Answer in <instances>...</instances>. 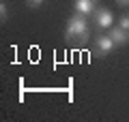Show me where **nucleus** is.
<instances>
[{
	"instance_id": "obj_5",
	"label": "nucleus",
	"mask_w": 129,
	"mask_h": 122,
	"mask_svg": "<svg viewBox=\"0 0 129 122\" xmlns=\"http://www.w3.org/2000/svg\"><path fill=\"white\" fill-rule=\"evenodd\" d=\"M108 34L114 39V43H116V47H123V45H129V30H125V28H120V26H112L110 28V32Z\"/></svg>"
},
{
	"instance_id": "obj_2",
	"label": "nucleus",
	"mask_w": 129,
	"mask_h": 122,
	"mask_svg": "<svg viewBox=\"0 0 129 122\" xmlns=\"http://www.w3.org/2000/svg\"><path fill=\"white\" fill-rule=\"evenodd\" d=\"M114 49H116V43L110 34H103V36H97L95 39V56L97 58H106Z\"/></svg>"
},
{
	"instance_id": "obj_6",
	"label": "nucleus",
	"mask_w": 129,
	"mask_h": 122,
	"mask_svg": "<svg viewBox=\"0 0 129 122\" xmlns=\"http://www.w3.org/2000/svg\"><path fill=\"white\" fill-rule=\"evenodd\" d=\"M7 19H9V7H7L5 0H2V2H0V22L5 24Z\"/></svg>"
},
{
	"instance_id": "obj_7",
	"label": "nucleus",
	"mask_w": 129,
	"mask_h": 122,
	"mask_svg": "<svg viewBox=\"0 0 129 122\" xmlns=\"http://www.w3.org/2000/svg\"><path fill=\"white\" fill-rule=\"evenodd\" d=\"M45 0H26V5L30 7V9H37V7H41Z\"/></svg>"
},
{
	"instance_id": "obj_9",
	"label": "nucleus",
	"mask_w": 129,
	"mask_h": 122,
	"mask_svg": "<svg viewBox=\"0 0 129 122\" xmlns=\"http://www.w3.org/2000/svg\"><path fill=\"white\" fill-rule=\"evenodd\" d=\"M118 5H125V7H129V0H116Z\"/></svg>"
},
{
	"instance_id": "obj_4",
	"label": "nucleus",
	"mask_w": 129,
	"mask_h": 122,
	"mask_svg": "<svg viewBox=\"0 0 129 122\" xmlns=\"http://www.w3.org/2000/svg\"><path fill=\"white\" fill-rule=\"evenodd\" d=\"M97 11V0H73V13L88 17Z\"/></svg>"
},
{
	"instance_id": "obj_1",
	"label": "nucleus",
	"mask_w": 129,
	"mask_h": 122,
	"mask_svg": "<svg viewBox=\"0 0 129 122\" xmlns=\"http://www.w3.org/2000/svg\"><path fill=\"white\" fill-rule=\"evenodd\" d=\"M64 39L67 41H78V43H84L88 39V22L84 15H71L69 22H67V28H64Z\"/></svg>"
},
{
	"instance_id": "obj_3",
	"label": "nucleus",
	"mask_w": 129,
	"mask_h": 122,
	"mask_svg": "<svg viewBox=\"0 0 129 122\" xmlns=\"http://www.w3.org/2000/svg\"><path fill=\"white\" fill-rule=\"evenodd\" d=\"M92 22H95V26L99 28V30H110V28L114 26V15L108 9H97L95 13H92Z\"/></svg>"
},
{
	"instance_id": "obj_8",
	"label": "nucleus",
	"mask_w": 129,
	"mask_h": 122,
	"mask_svg": "<svg viewBox=\"0 0 129 122\" xmlns=\"http://www.w3.org/2000/svg\"><path fill=\"white\" fill-rule=\"evenodd\" d=\"M120 28H125V30H129V15H123L120 17V24H118Z\"/></svg>"
}]
</instances>
